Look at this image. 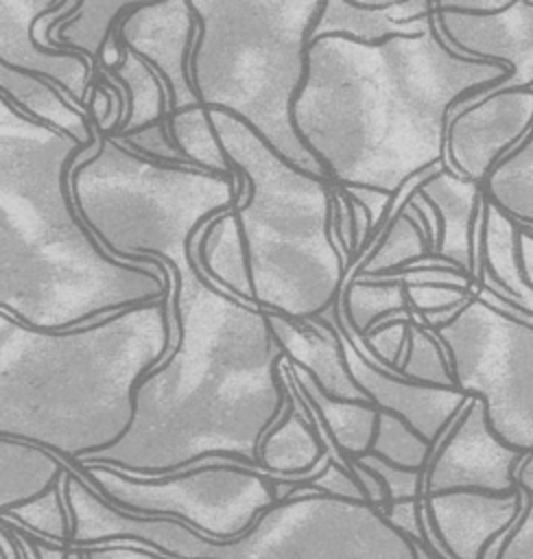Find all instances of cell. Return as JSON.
<instances>
[{
    "instance_id": "1",
    "label": "cell",
    "mask_w": 533,
    "mask_h": 559,
    "mask_svg": "<svg viewBox=\"0 0 533 559\" xmlns=\"http://www.w3.org/2000/svg\"><path fill=\"white\" fill-rule=\"evenodd\" d=\"M269 314L253 323L183 319L175 347L135 382L122 437L81 465L142 478L214 463L260 469L262 437L288 404L286 352Z\"/></svg>"
},
{
    "instance_id": "2",
    "label": "cell",
    "mask_w": 533,
    "mask_h": 559,
    "mask_svg": "<svg viewBox=\"0 0 533 559\" xmlns=\"http://www.w3.org/2000/svg\"><path fill=\"white\" fill-rule=\"evenodd\" d=\"M20 323L11 336L0 334V437L39 445L66 463H81L122 437L135 382L173 349V336L90 338L100 321L28 328L15 338Z\"/></svg>"
},
{
    "instance_id": "3",
    "label": "cell",
    "mask_w": 533,
    "mask_h": 559,
    "mask_svg": "<svg viewBox=\"0 0 533 559\" xmlns=\"http://www.w3.org/2000/svg\"><path fill=\"white\" fill-rule=\"evenodd\" d=\"M61 485L72 513L70 548L129 542L170 559H417L413 539L367 500L293 489L240 537L212 539L173 518L127 513L72 469Z\"/></svg>"
},
{
    "instance_id": "4",
    "label": "cell",
    "mask_w": 533,
    "mask_h": 559,
    "mask_svg": "<svg viewBox=\"0 0 533 559\" xmlns=\"http://www.w3.org/2000/svg\"><path fill=\"white\" fill-rule=\"evenodd\" d=\"M66 465L114 507L133 515L173 518L212 539L240 537L277 502L275 478L236 463L197 465L157 478L107 465Z\"/></svg>"
},
{
    "instance_id": "5",
    "label": "cell",
    "mask_w": 533,
    "mask_h": 559,
    "mask_svg": "<svg viewBox=\"0 0 533 559\" xmlns=\"http://www.w3.org/2000/svg\"><path fill=\"white\" fill-rule=\"evenodd\" d=\"M430 332L448 354L457 389L483 400L498 439L533 452V325L461 308Z\"/></svg>"
},
{
    "instance_id": "6",
    "label": "cell",
    "mask_w": 533,
    "mask_h": 559,
    "mask_svg": "<svg viewBox=\"0 0 533 559\" xmlns=\"http://www.w3.org/2000/svg\"><path fill=\"white\" fill-rule=\"evenodd\" d=\"M424 469V493L476 489L511 493L524 452L507 445L491 430L485 404L472 397L450 430L435 443Z\"/></svg>"
},
{
    "instance_id": "7",
    "label": "cell",
    "mask_w": 533,
    "mask_h": 559,
    "mask_svg": "<svg viewBox=\"0 0 533 559\" xmlns=\"http://www.w3.org/2000/svg\"><path fill=\"white\" fill-rule=\"evenodd\" d=\"M343 354L354 382L363 389L369 402L380 411L402 417L415 432L433 443V448L474 397L457 386L422 384L404 378L402 373L380 369L365 360L345 336Z\"/></svg>"
},
{
    "instance_id": "8",
    "label": "cell",
    "mask_w": 533,
    "mask_h": 559,
    "mask_svg": "<svg viewBox=\"0 0 533 559\" xmlns=\"http://www.w3.org/2000/svg\"><path fill=\"white\" fill-rule=\"evenodd\" d=\"M435 531L452 559H481L485 546L511 528L526 507V493L454 489L422 496Z\"/></svg>"
},
{
    "instance_id": "9",
    "label": "cell",
    "mask_w": 533,
    "mask_h": 559,
    "mask_svg": "<svg viewBox=\"0 0 533 559\" xmlns=\"http://www.w3.org/2000/svg\"><path fill=\"white\" fill-rule=\"evenodd\" d=\"M328 456L330 454L319 430H315L310 421L295 411L288 395L282 417L262 437L258 450L260 472L275 480L304 483L323 467Z\"/></svg>"
},
{
    "instance_id": "10",
    "label": "cell",
    "mask_w": 533,
    "mask_h": 559,
    "mask_svg": "<svg viewBox=\"0 0 533 559\" xmlns=\"http://www.w3.org/2000/svg\"><path fill=\"white\" fill-rule=\"evenodd\" d=\"M291 380L301 391L308 406L315 411L323 432L334 445L345 452V459H358L371 450L378 424V408L371 402L336 400L323 393L315 380L293 362L286 365Z\"/></svg>"
},
{
    "instance_id": "11",
    "label": "cell",
    "mask_w": 533,
    "mask_h": 559,
    "mask_svg": "<svg viewBox=\"0 0 533 559\" xmlns=\"http://www.w3.org/2000/svg\"><path fill=\"white\" fill-rule=\"evenodd\" d=\"M66 474V461L28 441L0 437V518L44 493Z\"/></svg>"
},
{
    "instance_id": "12",
    "label": "cell",
    "mask_w": 533,
    "mask_h": 559,
    "mask_svg": "<svg viewBox=\"0 0 533 559\" xmlns=\"http://www.w3.org/2000/svg\"><path fill=\"white\" fill-rule=\"evenodd\" d=\"M61 480L57 485H52L50 489H46L44 493L13 507L0 520H4L9 524H17L20 528H26L28 535H33V537L70 548L72 513L66 502Z\"/></svg>"
},
{
    "instance_id": "13",
    "label": "cell",
    "mask_w": 533,
    "mask_h": 559,
    "mask_svg": "<svg viewBox=\"0 0 533 559\" xmlns=\"http://www.w3.org/2000/svg\"><path fill=\"white\" fill-rule=\"evenodd\" d=\"M369 452L400 467L426 469L433 443L415 432L402 417L378 408V424Z\"/></svg>"
},
{
    "instance_id": "14",
    "label": "cell",
    "mask_w": 533,
    "mask_h": 559,
    "mask_svg": "<svg viewBox=\"0 0 533 559\" xmlns=\"http://www.w3.org/2000/svg\"><path fill=\"white\" fill-rule=\"evenodd\" d=\"M400 371L404 378L422 384H435V386H457L448 354L443 352L437 336L417 325L411 319L408 338L404 345V354L400 360Z\"/></svg>"
},
{
    "instance_id": "15",
    "label": "cell",
    "mask_w": 533,
    "mask_h": 559,
    "mask_svg": "<svg viewBox=\"0 0 533 559\" xmlns=\"http://www.w3.org/2000/svg\"><path fill=\"white\" fill-rule=\"evenodd\" d=\"M356 461L380 476V480L384 483L389 502L422 498V493H424V469L400 467V465H393V463H389V461H384V459H380L371 452L358 456Z\"/></svg>"
},
{
    "instance_id": "16",
    "label": "cell",
    "mask_w": 533,
    "mask_h": 559,
    "mask_svg": "<svg viewBox=\"0 0 533 559\" xmlns=\"http://www.w3.org/2000/svg\"><path fill=\"white\" fill-rule=\"evenodd\" d=\"M293 489H304V491H317L325 496H336V498H350V500H367L363 487L358 485L356 476L352 474L347 463H339L332 456L325 459L323 467L310 476L304 483H295Z\"/></svg>"
},
{
    "instance_id": "17",
    "label": "cell",
    "mask_w": 533,
    "mask_h": 559,
    "mask_svg": "<svg viewBox=\"0 0 533 559\" xmlns=\"http://www.w3.org/2000/svg\"><path fill=\"white\" fill-rule=\"evenodd\" d=\"M498 559H533V498L526 493V507L513 524Z\"/></svg>"
},
{
    "instance_id": "18",
    "label": "cell",
    "mask_w": 533,
    "mask_h": 559,
    "mask_svg": "<svg viewBox=\"0 0 533 559\" xmlns=\"http://www.w3.org/2000/svg\"><path fill=\"white\" fill-rule=\"evenodd\" d=\"M419 502H422V498H417V500H395V502H387V504L382 507V513H384V518H387L400 533H404L408 539L422 544Z\"/></svg>"
},
{
    "instance_id": "19",
    "label": "cell",
    "mask_w": 533,
    "mask_h": 559,
    "mask_svg": "<svg viewBox=\"0 0 533 559\" xmlns=\"http://www.w3.org/2000/svg\"><path fill=\"white\" fill-rule=\"evenodd\" d=\"M79 550H81L83 559H170V557L159 555L151 548L129 544V542L87 546V548H79Z\"/></svg>"
},
{
    "instance_id": "20",
    "label": "cell",
    "mask_w": 533,
    "mask_h": 559,
    "mask_svg": "<svg viewBox=\"0 0 533 559\" xmlns=\"http://www.w3.org/2000/svg\"><path fill=\"white\" fill-rule=\"evenodd\" d=\"M347 465H350L352 474L356 476L358 485L363 487V491H365V496H367V502H371V504H376V507L382 509V507L389 502V498H387V489H384V483L380 480V476L374 474L371 469H367V467H365L363 463H358L356 459H347Z\"/></svg>"
},
{
    "instance_id": "21",
    "label": "cell",
    "mask_w": 533,
    "mask_h": 559,
    "mask_svg": "<svg viewBox=\"0 0 533 559\" xmlns=\"http://www.w3.org/2000/svg\"><path fill=\"white\" fill-rule=\"evenodd\" d=\"M68 550L70 548H66L61 544H52V542H46V539H39V537L31 544L33 559H66Z\"/></svg>"
},
{
    "instance_id": "22",
    "label": "cell",
    "mask_w": 533,
    "mask_h": 559,
    "mask_svg": "<svg viewBox=\"0 0 533 559\" xmlns=\"http://www.w3.org/2000/svg\"><path fill=\"white\" fill-rule=\"evenodd\" d=\"M516 480H518V489H522L524 493H529L533 498V452H529L524 456V461L520 463Z\"/></svg>"
},
{
    "instance_id": "23",
    "label": "cell",
    "mask_w": 533,
    "mask_h": 559,
    "mask_svg": "<svg viewBox=\"0 0 533 559\" xmlns=\"http://www.w3.org/2000/svg\"><path fill=\"white\" fill-rule=\"evenodd\" d=\"M415 544V552H417V559H437L424 544H419V542H413Z\"/></svg>"
},
{
    "instance_id": "24",
    "label": "cell",
    "mask_w": 533,
    "mask_h": 559,
    "mask_svg": "<svg viewBox=\"0 0 533 559\" xmlns=\"http://www.w3.org/2000/svg\"><path fill=\"white\" fill-rule=\"evenodd\" d=\"M66 559H83V555H81V550H79V548H70Z\"/></svg>"
}]
</instances>
